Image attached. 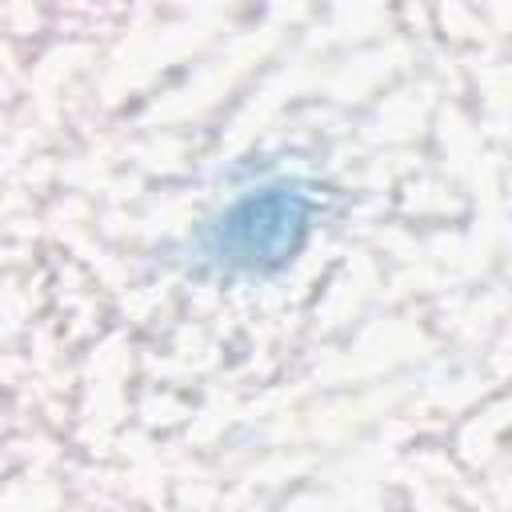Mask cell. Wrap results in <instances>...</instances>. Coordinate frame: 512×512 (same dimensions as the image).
Returning <instances> with one entry per match:
<instances>
[{
  "label": "cell",
  "instance_id": "obj_1",
  "mask_svg": "<svg viewBox=\"0 0 512 512\" xmlns=\"http://www.w3.org/2000/svg\"><path fill=\"white\" fill-rule=\"evenodd\" d=\"M308 224V204L296 192L268 188L224 216L220 248L232 264H260L264 256H284Z\"/></svg>",
  "mask_w": 512,
  "mask_h": 512
}]
</instances>
